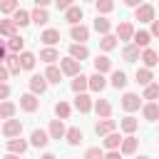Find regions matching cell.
Returning <instances> with one entry per match:
<instances>
[{
  "instance_id": "6da1fadb",
  "label": "cell",
  "mask_w": 159,
  "mask_h": 159,
  "mask_svg": "<svg viewBox=\"0 0 159 159\" xmlns=\"http://www.w3.org/2000/svg\"><path fill=\"white\" fill-rule=\"evenodd\" d=\"M0 132L7 137V139H15V137H20L22 134V122L20 119H2V124H0Z\"/></svg>"
},
{
  "instance_id": "7a4b0ae2",
  "label": "cell",
  "mask_w": 159,
  "mask_h": 159,
  "mask_svg": "<svg viewBox=\"0 0 159 159\" xmlns=\"http://www.w3.org/2000/svg\"><path fill=\"white\" fill-rule=\"evenodd\" d=\"M60 72L67 75V77H75L82 72V62L72 60V57H60Z\"/></svg>"
},
{
  "instance_id": "3957f363",
  "label": "cell",
  "mask_w": 159,
  "mask_h": 159,
  "mask_svg": "<svg viewBox=\"0 0 159 159\" xmlns=\"http://www.w3.org/2000/svg\"><path fill=\"white\" fill-rule=\"evenodd\" d=\"M134 20H139V22H152V20H157V17H154V5H152V2L137 5V7H134Z\"/></svg>"
},
{
  "instance_id": "277c9868",
  "label": "cell",
  "mask_w": 159,
  "mask_h": 159,
  "mask_svg": "<svg viewBox=\"0 0 159 159\" xmlns=\"http://www.w3.org/2000/svg\"><path fill=\"white\" fill-rule=\"evenodd\" d=\"M132 35H134V25H132L129 20H122V22L117 25V30H114L117 42H132Z\"/></svg>"
},
{
  "instance_id": "5b68a950",
  "label": "cell",
  "mask_w": 159,
  "mask_h": 159,
  "mask_svg": "<svg viewBox=\"0 0 159 159\" xmlns=\"http://www.w3.org/2000/svg\"><path fill=\"white\" fill-rule=\"evenodd\" d=\"M119 104H122V109H124V112H137V109L142 107V97H139L137 92H124Z\"/></svg>"
},
{
  "instance_id": "8992f818",
  "label": "cell",
  "mask_w": 159,
  "mask_h": 159,
  "mask_svg": "<svg viewBox=\"0 0 159 159\" xmlns=\"http://www.w3.org/2000/svg\"><path fill=\"white\" fill-rule=\"evenodd\" d=\"M20 109H22V112H27V114L37 112V109H40V99H37V94L25 92V94L20 97Z\"/></svg>"
},
{
  "instance_id": "52a82bcc",
  "label": "cell",
  "mask_w": 159,
  "mask_h": 159,
  "mask_svg": "<svg viewBox=\"0 0 159 159\" xmlns=\"http://www.w3.org/2000/svg\"><path fill=\"white\" fill-rule=\"evenodd\" d=\"M5 147H7V152L10 154H17V157H22L25 152H27V139H22V137H15V139H7L5 142Z\"/></svg>"
},
{
  "instance_id": "ba28073f",
  "label": "cell",
  "mask_w": 159,
  "mask_h": 159,
  "mask_svg": "<svg viewBox=\"0 0 159 159\" xmlns=\"http://www.w3.org/2000/svg\"><path fill=\"white\" fill-rule=\"evenodd\" d=\"M137 149H139V139H137L134 134L122 137V142H119V154H137Z\"/></svg>"
},
{
  "instance_id": "9c48e42d",
  "label": "cell",
  "mask_w": 159,
  "mask_h": 159,
  "mask_svg": "<svg viewBox=\"0 0 159 159\" xmlns=\"http://www.w3.org/2000/svg\"><path fill=\"white\" fill-rule=\"evenodd\" d=\"M70 37H72L75 42L84 45V42L89 40V27H87V25H82V22H80V25H72V27H70Z\"/></svg>"
},
{
  "instance_id": "30bf717a",
  "label": "cell",
  "mask_w": 159,
  "mask_h": 159,
  "mask_svg": "<svg viewBox=\"0 0 159 159\" xmlns=\"http://www.w3.org/2000/svg\"><path fill=\"white\" fill-rule=\"evenodd\" d=\"M30 147H37V149H42V147H47L50 144V137H47V132L45 129H32V134H30V142H27Z\"/></svg>"
},
{
  "instance_id": "8fae6325",
  "label": "cell",
  "mask_w": 159,
  "mask_h": 159,
  "mask_svg": "<svg viewBox=\"0 0 159 159\" xmlns=\"http://www.w3.org/2000/svg\"><path fill=\"white\" fill-rule=\"evenodd\" d=\"M92 109L97 112L99 119H109V117H112V102H109V99H97V102H92Z\"/></svg>"
},
{
  "instance_id": "7c38bea8",
  "label": "cell",
  "mask_w": 159,
  "mask_h": 159,
  "mask_svg": "<svg viewBox=\"0 0 159 159\" xmlns=\"http://www.w3.org/2000/svg\"><path fill=\"white\" fill-rule=\"evenodd\" d=\"M65 132H67V127H65L62 119H52L50 127H47V137L50 139H65Z\"/></svg>"
},
{
  "instance_id": "4fadbf2b",
  "label": "cell",
  "mask_w": 159,
  "mask_h": 159,
  "mask_svg": "<svg viewBox=\"0 0 159 159\" xmlns=\"http://www.w3.org/2000/svg\"><path fill=\"white\" fill-rule=\"evenodd\" d=\"M139 60L144 62V67H147V70H154V67H157V62H159V55H157L152 47H144V50L139 52Z\"/></svg>"
},
{
  "instance_id": "5bb4252c",
  "label": "cell",
  "mask_w": 159,
  "mask_h": 159,
  "mask_svg": "<svg viewBox=\"0 0 159 159\" xmlns=\"http://www.w3.org/2000/svg\"><path fill=\"white\" fill-rule=\"evenodd\" d=\"M27 84H30V92H32V94H45V92H47V82H45L42 75H32V77L27 80Z\"/></svg>"
},
{
  "instance_id": "9a60e30c",
  "label": "cell",
  "mask_w": 159,
  "mask_h": 159,
  "mask_svg": "<svg viewBox=\"0 0 159 159\" xmlns=\"http://www.w3.org/2000/svg\"><path fill=\"white\" fill-rule=\"evenodd\" d=\"M75 109H77L80 114H87V112H92V97H89L87 92L77 94V97H75Z\"/></svg>"
},
{
  "instance_id": "2e32d148",
  "label": "cell",
  "mask_w": 159,
  "mask_h": 159,
  "mask_svg": "<svg viewBox=\"0 0 159 159\" xmlns=\"http://www.w3.org/2000/svg\"><path fill=\"white\" fill-rule=\"evenodd\" d=\"M65 20H67L70 25H80V22L84 20V12H82V7H80V5H72V7H67V10H65Z\"/></svg>"
},
{
  "instance_id": "e0dca14e",
  "label": "cell",
  "mask_w": 159,
  "mask_h": 159,
  "mask_svg": "<svg viewBox=\"0 0 159 159\" xmlns=\"http://www.w3.org/2000/svg\"><path fill=\"white\" fill-rule=\"evenodd\" d=\"M67 57H72V60L82 62V60H87V57H89V50H87V45L72 42V45H70V55H67Z\"/></svg>"
},
{
  "instance_id": "ac0fdd59",
  "label": "cell",
  "mask_w": 159,
  "mask_h": 159,
  "mask_svg": "<svg viewBox=\"0 0 159 159\" xmlns=\"http://www.w3.org/2000/svg\"><path fill=\"white\" fill-rule=\"evenodd\" d=\"M40 40L45 42V47H55V45L60 42V30H55V27H47V30H42Z\"/></svg>"
},
{
  "instance_id": "d6986e66",
  "label": "cell",
  "mask_w": 159,
  "mask_h": 159,
  "mask_svg": "<svg viewBox=\"0 0 159 159\" xmlns=\"http://www.w3.org/2000/svg\"><path fill=\"white\" fill-rule=\"evenodd\" d=\"M149 42H152V35H149L147 30H134V35H132V45H137L139 50H144V47H149Z\"/></svg>"
},
{
  "instance_id": "ffe728a7",
  "label": "cell",
  "mask_w": 159,
  "mask_h": 159,
  "mask_svg": "<svg viewBox=\"0 0 159 159\" xmlns=\"http://www.w3.org/2000/svg\"><path fill=\"white\" fill-rule=\"evenodd\" d=\"M7 52L10 55H20L22 50H25V37H20V35H12V37H7Z\"/></svg>"
},
{
  "instance_id": "44dd1931",
  "label": "cell",
  "mask_w": 159,
  "mask_h": 159,
  "mask_svg": "<svg viewBox=\"0 0 159 159\" xmlns=\"http://www.w3.org/2000/svg\"><path fill=\"white\" fill-rule=\"evenodd\" d=\"M134 82H137V84H142V87H147V84H152V82H154V72H152V70H147V67H139V70L134 72Z\"/></svg>"
},
{
  "instance_id": "7402d4cb",
  "label": "cell",
  "mask_w": 159,
  "mask_h": 159,
  "mask_svg": "<svg viewBox=\"0 0 159 159\" xmlns=\"http://www.w3.org/2000/svg\"><path fill=\"white\" fill-rule=\"evenodd\" d=\"M104 87H107V80H104V75L94 72L92 77H87V89H92V92H102Z\"/></svg>"
},
{
  "instance_id": "603a6c76",
  "label": "cell",
  "mask_w": 159,
  "mask_h": 159,
  "mask_svg": "<svg viewBox=\"0 0 159 159\" xmlns=\"http://www.w3.org/2000/svg\"><path fill=\"white\" fill-rule=\"evenodd\" d=\"M142 117H144L147 122H157V119H159V104H157V102L142 104Z\"/></svg>"
},
{
  "instance_id": "cb8c5ba5",
  "label": "cell",
  "mask_w": 159,
  "mask_h": 159,
  "mask_svg": "<svg viewBox=\"0 0 159 159\" xmlns=\"http://www.w3.org/2000/svg\"><path fill=\"white\" fill-rule=\"evenodd\" d=\"M94 72H99V75L112 72V60H109L107 55H97V57H94Z\"/></svg>"
},
{
  "instance_id": "d4e9b609",
  "label": "cell",
  "mask_w": 159,
  "mask_h": 159,
  "mask_svg": "<svg viewBox=\"0 0 159 159\" xmlns=\"http://www.w3.org/2000/svg\"><path fill=\"white\" fill-rule=\"evenodd\" d=\"M42 77H45V82H47V84H60V80H62V72H60V67H55V65H47V70L42 72Z\"/></svg>"
},
{
  "instance_id": "484cf974",
  "label": "cell",
  "mask_w": 159,
  "mask_h": 159,
  "mask_svg": "<svg viewBox=\"0 0 159 159\" xmlns=\"http://www.w3.org/2000/svg\"><path fill=\"white\" fill-rule=\"evenodd\" d=\"M127 82H129V80H127V72H124V70H114L112 77H109V84H112L114 89H124Z\"/></svg>"
},
{
  "instance_id": "4316f807",
  "label": "cell",
  "mask_w": 159,
  "mask_h": 159,
  "mask_svg": "<svg viewBox=\"0 0 159 159\" xmlns=\"http://www.w3.org/2000/svg\"><path fill=\"white\" fill-rule=\"evenodd\" d=\"M65 139H67V144H70V147H77V144H82L84 134H82V129H80V127H70V129L65 132Z\"/></svg>"
},
{
  "instance_id": "83f0119b",
  "label": "cell",
  "mask_w": 159,
  "mask_h": 159,
  "mask_svg": "<svg viewBox=\"0 0 159 159\" xmlns=\"http://www.w3.org/2000/svg\"><path fill=\"white\" fill-rule=\"evenodd\" d=\"M10 20H12L17 27H27V25H30V12H27V10H22V7H17V10L10 15Z\"/></svg>"
},
{
  "instance_id": "f1b7e54d",
  "label": "cell",
  "mask_w": 159,
  "mask_h": 159,
  "mask_svg": "<svg viewBox=\"0 0 159 159\" xmlns=\"http://www.w3.org/2000/svg\"><path fill=\"white\" fill-rule=\"evenodd\" d=\"M30 22H35V25H47V22H50V12H47L45 7H35V10L30 12Z\"/></svg>"
},
{
  "instance_id": "f546056e",
  "label": "cell",
  "mask_w": 159,
  "mask_h": 159,
  "mask_svg": "<svg viewBox=\"0 0 159 159\" xmlns=\"http://www.w3.org/2000/svg\"><path fill=\"white\" fill-rule=\"evenodd\" d=\"M17 62H20V70H32V67H35V62H37V57H35L32 52L22 50V52L17 55Z\"/></svg>"
},
{
  "instance_id": "4dcf8cb0",
  "label": "cell",
  "mask_w": 159,
  "mask_h": 159,
  "mask_svg": "<svg viewBox=\"0 0 159 159\" xmlns=\"http://www.w3.org/2000/svg\"><path fill=\"white\" fill-rule=\"evenodd\" d=\"M117 129V122L114 119H99L97 124H94V132L99 134V137H104V134H109V132H114Z\"/></svg>"
},
{
  "instance_id": "1f68e13d",
  "label": "cell",
  "mask_w": 159,
  "mask_h": 159,
  "mask_svg": "<svg viewBox=\"0 0 159 159\" xmlns=\"http://www.w3.org/2000/svg\"><path fill=\"white\" fill-rule=\"evenodd\" d=\"M119 142H122V134L114 129V132H109V134H104V139H102V144H104V149L109 152V149H119Z\"/></svg>"
},
{
  "instance_id": "d6a6232c",
  "label": "cell",
  "mask_w": 159,
  "mask_h": 159,
  "mask_svg": "<svg viewBox=\"0 0 159 159\" xmlns=\"http://www.w3.org/2000/svg\"><path fill=\"white\" fill-rule=\"evenodd\" d=\"M70 87H72V92H75V94H82V92H87V75H82V72H80V75H75Z\"/></svg>"
},
{
  "instance_id": "836d02e7",
  "label": "cell",
  "mask_w": 159,
  "mask_h": 159,
  "mask_svg": "<svg viewBox=\"0 0 159 159\" xmlns=\"http://www.w3.org/2000/svg\"><path fill=\"white\" fill-rule=\"evenodd\" d=\"M70 114H72L70 102H65V99L55 102V117H57V119H70Z\"/></svg>"
},
{
  "instance_id": "e575fe53",
  "label": "cell",
  "mask_w": 159,
  "mask_h": 159,
  "mask_svg": "<svg viewBox=\"0 0 159 159\" xmlns=\"http://www.w3.org/2000/svg\"><path fill=\"white\" fill-rule=\"evenodd\" d=\"M137 127H139V119H134L132 114H127V117L119 122V129H122L124 134H134V132H137Z\"/></svg>"
},
{
  "instance_id": "d590c367",
  "label": "cell",
  "mask_w": 159,
  "mask_h": 159,
  "mask_svg": "<svg viewBox=\"0 0 159 159\" xmlns=\"http://www.w3.org/2000/svg\"><path fill=\"white\" fill-rule=\"evenodd\" d=\"M15 112H17V104L15 102H7V99L0 102V119H12Z\"/></svg>"
},
{
  "instance_id": "8d00e7d4",
  "label": "cell",
  "mask_w": 159,
  "mask_h": 159,
  "mask_svg": "<svg viewBox=\"0 0 159 159\" xmlns=\"http://www.w3.org/2000/svg\"><path fill=\"white\" fill-rule=\"evenodd\" d=\"M139 52H142V50H139L137 45L127 42V45H124V50H122V57H124L127 62H137V60H139Z\"/></svg>"
},
{
  "instance_id": "74e56055",
  "label": "cell",
  "mask_w": 159,
  "mask_h": 159,
  "mask_svg": "<svg viewBox=\"0 0 159 159\" xmlns=\"http://www.w3.org/2000/svg\"><path fill=\"white\" fill-rule=\"evenodd\" d=\"M117 45H119V42H117V37H114L112 32L102 35V40H99V50H104V52H112V50H114Z\"/></svg>"
},
{
  "instance_id": "f35d334b",
  "label": "cell",
  "mask_w": 159,
  "mask_h": 159,
  "mask_svg": "<svg viewBox=\"0 0 159 159\" xmlns=\"http://www.w3.org/2000/svg\"><path fill=\"white\" fill-rule=\"evenodd\" d=\"M40 60L47 62V65H52V62L60 60V52H57L55 47H42V50H40Z\"/></svg>"
},
{
  "instance_id": "ab89813d",
  "label": "cell",
  "mask_w": 159,
  "mask_h": 159,
  "mask_svg": "<svg viewBox=\"0 0 159 159\" xmlns=\"http://www.w3.org/2000/svg\"><path fill=\"white\" fill-rule=\"evenodd\" d=\"M0 35L2 37H12V35H17V25L7 17V20H0Z\"/></svg>"
},
{
  "instance_id": "60d3db41",
  "label": "cell",
  "mask_w": 159,
  "mask_h": 159,
  "mask_svg": "<svg viewBox=\"0 0 159 159\" xmlns=\"http://www.w3.org/2000/svg\"><path fill=\"white\" fill-rule=\"evenodd\" d=\"M94 30H97L99 35H107V32L112 30V22H109L104 15H97V20H94Z\"/></svg>"
},
{
  "instance_id": "b9f144b4",
  "label": "cell",
  "mask_w": 159,
  "mask_h": 159,
  "mask_svg": "<svg viewBox=\"0 0 159 159\" xmlns=\"http://www.w3.org/2000/svg\"><path fill=\"white\" fill-rule=\"evenodd\" d=\"M94 7H97V15H109L114 10V0H94Z\"/></svg>"
},
{
  "instance_id": "7bdbcfd3",
  "label": "cell",
  "mask_w": 159,
  "mask_h": 159,
  "mask_svg": "<svg viewBox=\"0 0 159 159\" xmlns=\"http://www.w3.org/2000/svg\"><path fill=\"white\" fill-rule=\"evenodd\" d=\"M5 70L10 72V75H20V62H17V55H10L7 52V57H5Z\"/></svg>"
},
{
  "instance_id": "ee69618b",
  "label": "cell",
  "mask_w": 159,
  "mask_h": 159,
  "mask_svg": "<svg viewBox=\"0 0 159 159\" xmlns=\"http://www.w3.org/2000/svg\"><path fill=\"white\" fill-rule=\"evenodd\" d=\"M17 7H20L17 0H0V12H2V15H12Z\"/></svg>"
},
{
  "instance_id": "f6af8a7d",
  "label": "cell",
  "mask_w": 159,
  "mask_h": 159,
  "mask_svg": "<svg viewBox=\"0 0 159 159\" xmlns=\"http://www.w3.org/2000/svg\"><path fill=\"white\" fill-rule=\"evenodd\" d=\"M157 97H159V84H157V82L147 84V87H144V97H142V99H149V102H154Z\"/></svg>"
},
{
  "instance_id": "bcb514c9",
  "label": "cell",
  "mask_w": 159,
  "mask_h": 159,
  "mask_svg": "<svg viewBox=\"0 0 159 159\" xmlns=\"http://www.w3.org/2000/svg\"><path fill=\"white\" fill-rule=\"evenodd\" d=\"M102 157H104V149H99V147H89L84 152V159H102Z\"/></svg>"
},
{
  "instance_id": "7dc6e473",
  "label": "cell",
  "mask_w": 159,
  "mask_h": 159,
  "mask_svg": "<svg viewBox=\"0 0 159 159\" xmlns=\"http://www.w3.org/2000/svg\"><path fill=\"white\" fill-rule=\"evenodd\" d=\"M52 2H55V5H57V10H62V12H65L67 7H72V5H75V0H52Z\"/></svg>"
},
{
  "instance_id": "c3c4849f",
  "label": "cell",
  "mask_w": 159,
  "mask_h": 159,
  "mask_svg": "<svg viewBox=\"0 0 159 159\" xmlns=\"http://www.w3.org/2000/svg\"><path fill=\"white\" fill-rule=\"evenodd\" d=\"M7 97H10V84L7 82H0V102L7 99Z\"/></svg>"
},
{
  "instance_id": "681fc988",
  "label": "cell",
  "mask_w": 159,
  "mask_h": 159,
  "mask_svg": "<svg viewBox=\"0 0 159 159\" xmlns=\"http://www.w3.org/2000/svg\"><path fill=\"white\" fill-rule=\"evenodd\" d=\"M102 159H122V154H119V149H109V152H104Z\"/></svg>"
},
{
  "instance_id": "f907efd6",
  "label": "cell",
  "mask_w": 159,
  "mask_h": 159,
  "mask_svg": "<svg viewBox=\"0 0 159 159\" xmlns=\"http://www.w3.org/2000/svg\"><path fill=\"white\" fill-rule=\"evenodd\" d=\"M152 37H159V20H152V30H149Z\"/></svg>"
},
{
  "instance_id": "816d5d0a",
  "label": "cell",
  "mask_w": 159,
  "mask_h": 159,
  "mask_svg": "<svg viewBox=\"0 0 159 159\" xmlns=\"http://www.w3.org/2000/svg\"><path fill=\"white\" fill-rule=\"evenodd\" d=\"M5 57H7V47L2 45V40H0V65L5 62Z\"/></svg>"
},
{
  "instance_id": "f5cc1de1",
  "label": "cell",
  "mask_w": 159,
  "mask_h": 159,
  "mask_svg": "<svg viewBox=\"0 0 159 159\" xmlns=\"http://www.w3.org/2000/svg\"><path fill=\"white\" fill-rule=\"evenodd\" d=\"M7 77H10V72L5 70V65H0V82H5Z\"/></svg>"
},
{
  "instance_id": "db71d44e",
  "label": "cell",
  "mask_w": 159,
  "mask_h": 159,
  "mask_svg": "<svg viewBox=\"0 0 159 159\" xmlns=\"http://www.w3.org/2000/svg\"><path fill=\"white\" fill-rule=\"evenodd\" d=\"M32 2H35V7H45V10H47V5H50L52 0H32Z\"/></svg>"
},
{
  "instance_id": "11a10c76",
  "label": "cell",
  "mask_w": 159,
  "mask_h": 159,
  "mask_svg": "<svg viewBox=\"0 0 159 159\" xmlns=\"http://www.w3.org/2000/svg\"><path fill=\"white\" fill-rule=\"evenodd\" d=\"M127 7H137V5H142V0H122Z\"/></svg>"
},
{
  "instance_id": "9f6ffc18",
  "label": "cell",
  "mask_w": 159,
  "mask_h": 159,
  "mask_svg": "<svg viewBox=\"0 0 159 159\" xmlns=\"http://www.w3.org/2000/svg\"><path fill=\"white\" fill-rule=\"evenodd\" d=\"M40 159H57V157H55V154H52V152H45V154H42V157H40Z\"/></svg>"
},
{
  "instance_id": "6f0895ef",
  "label": "cell",
  "mask_w": 159,
  "mask_h": 159,
  "mask_svg": "<svg viewBox=\"0 0 159 159\" xmlns=\"http://www.w3.org/2000/svg\"><path fill=\"white\" fill-rule=\"evenodd\" d=\"M2 159H20V157H17V154H10V152H7V154H5Z\"/></svg>"
},
{
  "instance_id": "680465c9",
  "label": "cell",
  "mask_w": 159,
  "mask_h": 159,
  "mask_svg": "<svg viewBox=\"0 0 159 159\" xmlns=\"http://www.w3.org/2000/svg\"><path fill=\"white\" fill-rule=\"evenodd\" d=\"M137 159H152V157H147V154H139V157H137Z\"/></svg>"
},
{
  "instance_id": "91938a15",
  "label": "cell",
  "mask_w": 159,
  "mask_h": 159,
  "mask_svg": "<svg viewBox=\"0 0 159 159\" xmlns=\"http://www.w3.org/2000/svg\"><path fill=\"white\" fill-rule=\"evenodd\" d=\"M84 2H94V0H84Z\"/></svg>"
}]
</instances>
